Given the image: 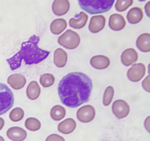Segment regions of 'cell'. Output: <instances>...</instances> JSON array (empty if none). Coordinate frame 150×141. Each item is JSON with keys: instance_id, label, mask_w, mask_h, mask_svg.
<instances>
[{"instance_id": "obj_1", "label": "cell", "mask_w": 150, "mask_h": 141, "mask_svg": "<svg viewBox=\"0 0 150 141\" xmlns=\"http://www.w3.org/2000/svg\"><path fill=\"white\" fill-rule=\"evenodd\" d=\"M92 90V79L82 72L69 73L61 79L58 85V93L62 103L71 108L87 102Z\"/></svg>"}, {"instance_id": "obj_2", "label": "cell", "mask_w": 150, "mask_h": 141, "mask_svg": "<svg viewBox=\"0 0 150 141\" xmlns=\"http://www.w3.org/2000/svg\"><path fill=\"white\" fill-rule=\"evenodd\" d=\"M39 37L34 35L27 41L22 43L18 52L7 60L12 70L19 68L21 66L22 60H24L26 65H35L41 63L48 57L50 51L39 48Z\"/></svg>"}, {"instance_id": "obj_3", "label": "cell", "mask_w": 150, "mask_h": 141, "mask_svg": "<svg viewBox=\"0 0 150 141\" xmlns=\"http://www.w3.org/2000/svg\"><path fill=\"white\" fill-rule=\"evenodd\" d=\"M114 0H79L80 7L90 14H99L110 10Z\"/></svg>"}, {"instance_id": "obj_4", "label": "cell", "mask_w": 150, "mask_h": 141, "mask_svg": "<svg viewBox=\"0 0 150 141\" xmlns=\"http://www.w3.org/2000/svg\"><path fill=\"white\" fill-rule=\"evenodd\" d=\"M14 104V95L7 85L0 82V115L8 112Z\"/></svg>"}, {"instance_id": "obj_5", "label": "cell", "mask_w": 150, "mask_h": 141, "mask_svg": "<svg viewBox=\"0 0 150 141\" xmlns=\"http://www.w3.org/2000/svg\"><path fill=\"white\" fill-rule=\"evenodd\" d=\"M80 42V35L72 29H67L58 38L59 43L64 48L70 50L75 49L79 47Z\"/></svg>"}, {"instance_id": "obj_6", "label": "cell", "mask_w": 150, "mask_h": 141, "mask_svg": "<svg viewBox=\"0 0 150 141\" xmlns=\"http://www.w3.org/2000/svg\"><path fill=\"white\" fill-rule=\"evenodd\" d=\"M146 73V66L140 63L133 64L127 70V77L131 82H138L142 80Z\"/></svg>"}, {"instance_id": "obj_7", "label": "cell", "mask_w": 150, "mask_h": 141, "mask_svg": "<svg viewBox=\"0 0 150 141\" xmlns=\"http://www.w3.org/2000/svg\"><path fill=\"white\" fill-rule=\"evenodd\" d=\"M112 112L117 118H125L130 113V106L124 100H116L112 104Z\"/></svg>"}, {"instance_id": "obj_8", "label": "cell", "mask_w": 150, "mask_h": 141, "mask_svg": "<svg viewBox=\"0 0 150 141\" xmlns=\"http://www.w3.org/2000/svg\"><path fill=\"white\" fill-rule=\"evenodd\" d=\"M96 112L92 105H86L80 107L77 111V118L82 123H89L95 118Z\"/></svg>"}, {"instance_id": "obj_9", "label": "cell", "mask_w": 150, "mask_h": 141, "mask_svg": "<svg viewBox=\"0 0 150 141\" xmlns=\"http://www.w3.org/2000/svg\"><path fill=\"white\" fill-rule=\"evenodd\" d=\"M106 19L104 16L98 15V16H92L89 25V29L92 33H98L104 29L105 26Z\"/></svg>"}, {"instance_id": "obj_10", "label": "cell", "mask_w": 150, "mask_h": 141, "mask_svg": "<svg viewBox=\"0 0 150 141\" xmlns=\"http://www.w3.org/2000/svg\"><path fill=\"white\" fill-rule=\"evenodd\" d=\"M139 59V54L135 48H129L125 50L121 55V61L125 66L134 64Z\"/></svg>"}, {"instance_id": "obj_11", "label": "cell", "mask_w": 150, "mask_h": 141, "mask_svg": "<svg viewBox=\"0 0 150 141\" xmlns=\"http://www.w3.org/2000/svg\"><path fill=\"white\" fill-rule=\"evenodd\" d=\"M109 27L114 31H120L126 26V21L124 16L119 13H114L109 18Z\"/></svg>"}, {"instance_id": "obj_12", "label": "cell", "mask_w": 150, "mask_h": 141, "mask_svg": "<svg viewBox=\"0 0 150 141\" xmlns=\"http://www.w3.org/2000/svg\"><path fill=\"white\" fill-rule=\"evenodd\" d=\"M7 136L13 141H23L27 137V133L23 128L13 126L7 129Z\"/></svg>"}, {"instance_id": "obj_13", "label": "cell", "mask_w": 150, "mask_h": 141, "mask_svg": "<svg viewBox=\"0 0 150 141\" xmlns=\"http://www.w3.org/2000/svg\"><path fill=\"white\" fill-rule=\"evenodd\" d=\"M70 3L68 0H54L52 4V10L58 16H64L69 11Z\"/></svg>"}, {"instance_id": "obj_14", "label": "cell", "mask_w": 150, "mask_h": 141, "mask_svg": "<svg viewBox=\"0 0 150 141\" xmlns=\"http://www.w3.org/2000/svg\"><path fill=\"white\" fill-rule=\"evenodd\" d=\"M90 64L95 68L103 70L111 64L110 59L105 55H95L90 59Z\"/></svg>"}, {"instance_id": "obj_15", "label": "cell", "mask_w": 150, "mask_h": 141, "mask_svg": "<svg viewBox=\"0 0 150 141\" xmlns=\"http://www.w3.org/2000/svg\"><path fill=\"white\" fill-rule=\"evenodd\" d=\"M26 82V77L20 73H14L7 78V83L15 90L22 89Z\"/></svg>"}, {"instance_id": "obj_16", "label": "cell", "mask_w": 150, "mask_h": 141, "mask_svg": "<svg viewBox=\"0 0 150 141\" xmlns=\"http://www.w3.org/2000/svg\"><path fill=\"white\" fill-rule=\"evenodd\" d=\"M88 15L85 12H80L76 17L71 18L69 21V24L74 29H80L86 26L88 21Z\"/></svg>"}, {"instance_id": "obj_17", "label": "cell", "mask_w": 150, "mask_h": 141, "mask_svg": "<svg viewBox=\"0 0 150 141\" xmlns=\"http://www.w3.org/2000/svg\"><path fill=\"white\" fill-rule=\"evenodd\" d=\"M144 12L142 7H135L130 9L127 15V19L128 22L132 24H139L143 19Z\"/></svg>"}, {"instance_id": "obj_18", "label": "cell", "mask_w": 150, "mask_h": 141, "mask_svg": "<svg viewBox=\"0 0 150 141\" xmlns=\"http://www.w3.org/2000/svg\"><path fill=\"white\" fill-rule=\"evenodd\" d=\"M76 128V122L73 118H67L60 122L58 125V130L64 135H69L74 132Z\"/></svg>"}, {"instance_id": "obj_19", "label": "cell", "mask_w": 150, "mask_h": 141, "mask_svg": "<svg viewBox=\"0 0 150 141\" xmlns=\"http://www.w3.org/2000/svg\"><path fill=\"white\" fill-rule=\"evenodd\" d=\"M67 53L61 48H57L54 51V64L58 68H63L66 66L67 62Z\"/></svg>"}, {"instance_id": "obj_20", "label": "cell", "mask_w": 150, "mask_h": 141, "mask_svg": "<svg viewBox=\"0 0 150 141\" xmlns=\"http://www.w3.org/2000/svg\"><path fill=\"white\" fill-rule=\"evenodd\" d=\"M136 46L142 52L150 51V34L143 33L139 36L136 41Z\"/></svg>"}, {"instance_id": "obj_21", "label": "cell", "mask_w": 150, "mask_h": 141, "mask_svg": "<svg viewBox=\"0 0 150 141\" xmlns=\"http://www.w3.org/2000/svg\"><path fill=\"white\" fill-rule=\"evenodd\" d=\"M67 26V21L64 19H57L53 21L50 26L51 32L54 35H60L66 29Z\"/></svg>"}, {"instance_id": "obj_22", "label": "cell", "mask_w": 150, "mask_h": 141, "mask_svg": "<svg viewBox=\"0 0 150 141\" xmlns=\"http://www.w3.org/2000/svg\"><path fill=\"white\" fill-rule=\"evenodd\" d=\"M26 95L30 100H36L39 98L41 93V89L39 84L36 81H32L26 88Z\"/></svg>"}, {"instance_id": "obj_23", "label": "cell", "mask_w": 150, "mask_h": 141, "mask_svg": "<svg viewBox=\"0 0 150 141\" xmlns=\"http://www.w3.org/2000/svg\"><path fill=\"white\" fill-rule=\"evenodd\" d=\"M50 115H51V117L53 120L59 121V120H62L65 117L66 110L64 107L61 105L54 106L51 108Z\"/></svg>"}, {"instance_id": "obj_24", "label": "cell", "mask_w": 150, "mask_h": 141, "mask_svg": "<svg viewBox=\"0 0 150 141\" xmlns=\"http://www.w3.org/2000/svg\"><path fill=\"white\" fill-rule=\"evenodd\" d=\"M25 126L27 129L32 132H36L41 127V123L38 119L35 118H28L25 120Z\"/></svg>"}, {"instance_id": "obj_25", "label": "cell", "mask_w": 150, "mask_h": 141, "mask_svg": "<svg viewBox=\"0 0 150 141\" xmlns=\"http://www.w3.org/2000/svg\"><path fill=\"white\" fill-rule=\"evenodd\" d=\"M40 82L43 88H49L55 82V77L51 73H44L40 78Z\"/></svg>"}, {"instance_id": "obj_26", "label": "cell", "mask_w": 150, "mask_h": 141, "mask_svg": "<svg viewBox=\"0 0 150 141\" xmlns=\"http://www.w3.org/2000/svg\"><path fill=\"white\" fill-rule=\"evenodd\" d=\"M114 95V88L112 86H108L105 89L103 98V103L104 106H108L112 101Z\"/></svg>"}, {"instance_id": "obj_27", "label": "cell", "mask_w": 150, "mask_h": 141, "mask_svg": "<svg viewBox=\"0 0 150 141\" xmlns=\"http://www.w3.org/2000/svg\"><path fill=\"white\" fill-rule=\"evenodd\" d=\"M24 116V111L20 107H16L10 113V119L13 122H18L23 119Z\"/></svg>"}, {"instance_id": "obj_28", "label": "cell", "mask_w": 150, "mask_h": 141, "mask_svg": "<svg viewBox=\"0 0 150 141\" xmlns=\"http://www.w3.org/2000/svg\"><path fill=\"white\" fill-rule=\"evenodd\" d=\"M133 4V0H117L115 8L118 12H124Z\"/></svg>"}, {"instance_id": "obj_29", "label": "cell", "mask_w": 150, "mask_h": 141, "mask_svg": "<svg viewBox=\"0 0 150 141\" xmlns=\"http://www.w3.org/2000/svg\"><path fill=\"white\" fill-rule=\"evenodd\" d=\"M45 141H65V140L62 136H60L57 134H51L47 137Z\"/></svg>"}, {"instance_id": "obj_30", "label": "cell", "mask_w": 150, "mask_h": 141, "mask_svg": "<svg viewBox=\"0 0 150 141\" xmlns=\"http://www.w3.org/2000/svg\"><path fill=\"white\" fill-rule=\"evenodd\" d=\"M142 86H143L144 89L147 92L150 91V87H149V76H147L146 77V79L143 81L142 82Z\"/></svg>"}, {"instance_id": "obj_31", "label": "cell", "mask_w": 150, "mask_h": 141, "mask_svg": "<svg viewBox=\"0 0 150 141\" xmlns=\"http://www.w3.org/2000/svg\"><path fill=\"white\" fill-rule=\"evenodd\" d=\"M145 11H146V13L148 17H150V1H149L146 4V6H145Z\"/></svg>"}, {"instance_id": "obj_32", "label": "cell", "mask_w": 150, "mask_h": 141, "mask_svg": "<svg viewBox=\"0 0 150 141\" xmlns=\"http://www.w3.org/2000/svg\"><path fill=\"white\" fill-rule=\"evenodd\" d=\"M4 126V120L2 118H0V131L2 129V128Z\"/></svg>"}, {"instance_id": "obj_33", "label": "cell", "mask_w": 150, "mask_h": 141, "mask_svg": "<svg viewBox=\"0 0 150 141\" xmlns=\"http://www.w3.org/2000/svg\"><path fill=\"white\" fill-rule=\"evenodd\" d=\"M0 141H5V140H4V139L2 137L0 136Z\"/></svg>"}]
</instances>
